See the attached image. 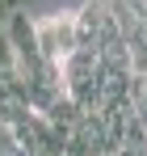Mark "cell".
<instances>
[{
	"label": "cell",
	"mask_w": 147,
	"mask_h": 156,
	"mask_svg": "<svg viewBox=\"0 0 147 156\" xmlns=\"http://www.w3.org/2000/svg\"><path fill=\"white\" fill-rule=\"evenodd\" d=\"M0 80H13V47H9L4 21H0Z\"/></svg>",
	"instance_id": "3957f363"
},
{
	"label": "cell",
	"mask_w": 147,
	"mask_h": 156,
	"mask_svg": "<svg viewBox=\"0 0 147 156\" xmlns=\"http://www.w3.org/2000/svg\"><path fill=\"white\" fill-rule=\"evenodd\" d=\"M34 42H38V51H42L46 63H63L80 47V38H76V13H55V17L34 21Z\"/></svg>",
	"instance_id": "6da1fadb"
},
{
	"label": "cell",
	"mask_w": 147,
	"mask_h": 156,
	"mask_svg": "<svg viewBox=\"0 0 147 156\" xmlns=\"http://www.w3.org/2000/svg\"><path fill=\"white\" fill-rule=\"evenodd\" d=\"M29 114H34V110L25 101L21 84H17V80H0V127H21Z\"/></svg>",
	"instance_id": "7a4b0ae2"
},
{
	"label": "cell",
	"mask_w": 147,
	"mask_h": 156,
	"mask_svg": "<svg viewBox=\"0 0 147 156\" xmlns=\"http://www.w3.org/2000/svg\"><path fill=\"white\" fill-rule=\"evenodd\" d=\"M13 9H17V0H0V13H4V17H9Z\"/></svg>",
	"instance_id": "277c9868"
}]
</instances>
